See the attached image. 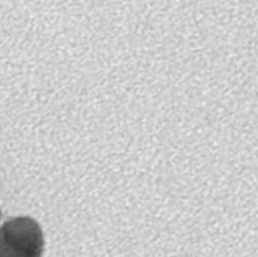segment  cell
I'll use <instances>...</instances> for the list:
<instances>
[{"instance_id": "obj_1", "label": "cell", "mask_w": 258, "mask_h": 257, "mask_svg": "<svg viewBox=\"0 0 258 257\" xmlns=\"http://www.w3.org/2000/svg\"><path fill=\"white\" fill-rule=\"evenodd\" d=\"M44 236L30 217H15L0 227V257H42Z\"/></svg>"}]
</instances>
